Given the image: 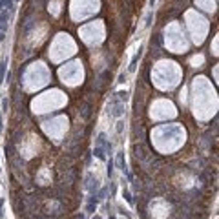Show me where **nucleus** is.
<instances>
[{"label": "nucleus", "mask_w": 219, "mask_h": 219, "mask_svg": "<svg viewBox=\"0 0 219 219\" xmlns=\"http://www.w3.org/2000/svg\"><path fill=\"white\" fill-rule=\"evenodd\" d=\"M4 71H6V62H0V82L4 80Z\"/></svg>", "instance_id": "nucleus-1"}]
</instances>
